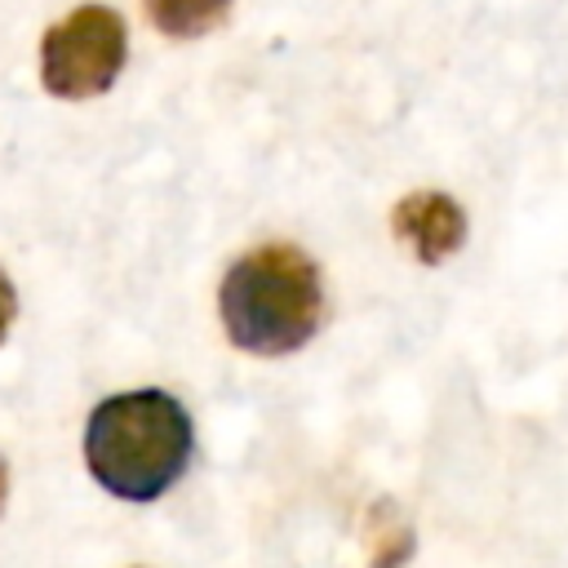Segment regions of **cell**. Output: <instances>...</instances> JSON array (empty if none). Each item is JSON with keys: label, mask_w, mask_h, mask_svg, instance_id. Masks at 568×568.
I'll list each match as a JSON object with an SVG mask.
<instances>
[{"label": "cell", "mask_w": 568, "mask_h": 568, "mask_svg": "<svg viewBox=\"0 0 568 568\" xmlns=\"http://www.w3.org/2000/svg\"><path fill=\"white\" fill-rule=\"evenodd\" d=\"M195 448L186 408L169 390H124L93 408L84 462L120 501H155L182 479Z\"/></svg>", "instance_id": "6da1fadb"}, {"label": "cell", "mask_w": 568, "mask_h": 568, "mask_svg": "<svg viewBox=\"0 0 568 568\" xmlns=\"http://www.w3.org/2000/svg\"><path fill=\"white\" fill-rule=\"evenodd\" d=\"M226 337L248 355H288L306 346L324 315L315 262L297 244H257L231 262L217 293Z\"/></svg>", "instance_id": "7a4b0ae2"}, {"label": "cell", "mask_w": 568, "mask_h": 568, "mask_svg": "<svg viewBox=\"0 0 568 568\" xmlns=\"http://www.w3.org/2000/svg\"><path fill=\"white\" fill-rule=\"evenodd\" d=\"M129 53L124 18L106 4H80L44 31L40 80L53 98H98L115 84Z\"/></svg>", "instance_id": "3957f363"}, {"label": "cell", "mask_w": 568, "mask_h": 568, "mask_svg": "<svg viewBox=\"0 0 568 568\" xmlns=\"http://www.w3.org/2000/svg\"><path fill=\"white\" fill-rule=\"evenodd\" d=\"M390 226L417 253V262H426V266L453 257L462 248V240H466V213L444 191H413V195H404L395 204V213H390Z\"/></svg>", "instance_id": "277c9868"}, {"label": "cell", "mask_w": 568, "mask_h": 568, "mask_svg": "<svg viewBox=\"0 0 568 568\" xmlns=\"http://www.w3.org/2000/svg\"><path fill=\"white\" fill-rule=\"evenodd\" d=\"M142 4L155 31H164L169 40H195L231 13V0H142Z\"/></svg>", "instance_id": "5b68a950"}, {"label": "cell", "mask_w": 568, "mask_h": 568, "mask_svg": "<svg viewBox=\"0 0 568 568\" xmlns=\"http://www.w3.org/2000/svg\"><path fill=\"white\" fill-rule=\"evenodd\" d=\"M13 315H18V297H13V284H9V275L0 271V342L9 337V324H13Z\"/></svg>", "instance_id": "8992f818"}, {"label": "cell", "mask_w": 568, "mask_h": 568, "mask_svg": "<svg viewBox=\"0 0 568 568\" xmlns=\"http://www.w3.org/2000/svg\"><path fill=\"white\" fill-rule=\"evenodd\" d=\"M0 506H4V462H0Z\"/></svg>", "instance_id": "52a82bcc"}]
</instances>
